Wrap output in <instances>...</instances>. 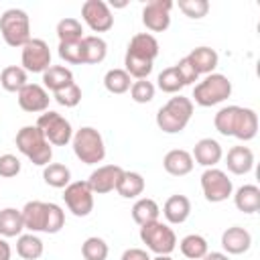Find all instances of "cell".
<instances>
[{
  "label": "cell",
  "instance_id": "6da1fadb",
  "mask_svg": "<svg viewBox=\"0 0 260 260\" xmlns=\"http://www.w3.org/2000/svg\"><path fill=\"white\" fill-rule=\"evenodd\" d=\"M213 126L223 136H234L248 142L258 134V114L252 108L225 106L215 114Z\"/></svg>",
  "mask_w": 260,
  "mask_h": 260
},
{
  "label": "cell",
  "instance_id": "7a4b0ae2",
  "mask_svg": "<svg viewBox=\"0 0 260 260\" xmlns=\"http://www.w3.org/2000/svg\"><path fill=\"white\" fill-rule=\"evenodd\" d=\"M191 116H193V102L179 93L171 98L156 112V126L167 134H179L189 124Z\"/></svg>",
  "mask_w": 260,
  "mask_h": 260
},
{
  "label": "cell",
  "instance_id": "3957f363",
  "mask_svg": "<svg viewBox=\"0 0 260 260\" xmlns=\"http://www.w3.org/2000/svg\"><path fill=\"white\" fill-rule=\"evenodd\" d=\"M16 148L37 167H47L53 158V148L37 126H22L16 132Z\"/></svg>",
  "mask_w": 260,
  "mask_h": 260
},
{
  "label": "cell",
  "instance_id": "277c9868",
  "mask_svg": "<svg viewBox=\"0 0 260 260\" xmlns=\"http://www.w3.org/2000/svg\"><path fill=\"white\" fill-rule=\"evenodd\" d=\"M73 152L75 156L85 162V165H98L104 160L106 156V144H104V138L102 134L93 128V126H81L73 138Z\"/></svg>",
  "mask_w": 260,
  "mask_h": 260
},
{
  "label": "cell",
  "instance_id": "5b68a950",
  "mask_svg": "<svg viewBox=\"0 0 260 260\" xmlns=\"http://www.w3.org/2000/svg\"><path fill=\"white\" fill-rule=\"evenodd\" d=\"M0 32L10 47H24L30 37V18L20 8H8L0 14Z\"/></svg>",
  "mask_w": 260,
  "mask_h": 260
},
{
  "label": "cell",
  "instance_id": "8992f818",
  "mask_svg": "<svg viewBox=\"0 0 260 260\" xmlns=\"http://www.w3.org/2000/svg\"><path fill=\"white\" fill-rule=\"evenodd\" d=\"M232 95V81L221 73H209L193 87V100L201 108H211Z\"/></svg>",
  "mask_w": 260,
  "mask_h": 260
},
{
  "label": "cell",
  "instance_id": "52a82bcc",
  "mask_svg": "<svg viewBox=\"0 0 260 260\" xmlns=\"http://www.w3.org/2000/svg\"><path fill=\"white\" fill-rule=\"evenodd\" d=\"M140 240L156 256H171V252L177 248V236L173 228L158 219L140 228Z\"/></svg>",
  "mask_w": 260,
  "mask_h": 260
},
{
  "label": "cell",
  "instance_id": "ba28073f",
  "mask_svg": "<svg viewBox=\"0 0 260 260\" xmlns=\"http://www.w3.org/2000/svg\"><path fill=\"white\" fill-rule=\"evenodd\" d=\"M35 126L43 132V136L53 146H65L73 138V128H71L69 120H65L59 112H53V110L43 112Z\"/></svg>",
  "mask_w": 260,
  "mask_h": 260
},
{
  "label": "cell",
  "instance_id": "9c48e42d",
  "mask_svg": "<svg viewBox=\"0 0 260 260\" xmlns=\"http://www.w3.org/2000/svg\"><path fill=\"white\" fill-rule=\"evenodd\" d=\"M201 189H203V197L209 203H221L232 195L234 185L232 179H228V175L221 169L211 167L205 169L201 175Z\"/></svg>",
  "mask_w": 260,
  "mask_h": 260
},
{
  "label": "cell",
  "instance_id": "30bf717a",
  "mask_svg": "<svg viewBox=\"0 0 260 260\" xmlns=\"http://www.w3.org/2000/svg\"><path fill=\"white\" fill-rule=\"evenodd\" d=\"M63 201L75 217H85L93 211V191L87 181H73L63 191Z\"/></svg>",
  "mask_w": 260,
  "mask_h": 260
},
{
  "label": "cell",
  "instance_id": "8fae6325",
  "mask_svg": "<svg viewBox=\"0 0 260 260\" xmlns=\"http://www.w3.org/2000/svg\"><path fill=\"white\" fill-rule=\"evenodd\" d=\"M22 69L30 73H45L51 67V51L43 39H30L22 47Z\"/></svg>",
  "mask_w": 260,
  "mask_h": 260
},
{
  "label": "cell",
  "instance_id": "7c38bea8",
  "mask_svg": "<svg viewBox=\"0 0 260 260\" xmlns=\"http://www.w3.org/2000/svg\"><path fill=\"white\" fill-rule=\"evenodd\" d=\"M81 16L93 32H108L114 26V16L104 0H85L81 4Z\"/></svg>",
  "mask_w": 260,
  "mask_h": 260
},
{
  "label": "cell",
  "instance_id": "4fadbf2b",
  "mask_svg": "<svg viewBox=\"0 0 260 260\" xmlns=\"http://www.w3.org/2000/svg\"><path fill=\"white\" fill-rule=\"evenodd\" d=\"M171 0H150L142 8V24L150 32H162L171 24Z\"/></svg>",
  "mask_w": 260,
  "mask_h": 260
},
{
  "label": "cell",
  "instance_id": "5bb4252c",
  "mask_svg": "<svg viewBox=\"0 0 260 260\" xmlns=\"http://www.w3.org/2000/svg\"><path fill=\"white\" fill-rule=\"evenodd\" d=\"M124 169L118 167V165H104V167H98L89 179H87V185L89 189L93 191V195H104V193H110L118 187L120 183V177H122Z\"/></svg>",
  "mask_w": 260,
  "mask_h": 260
},
{
  "label": "cell",
  "instance_id": "9a60e30c",
  "mask_svg": "<svg viewBox=\"0 0 260 260\" xmlns=\"http://www.w3.org/2000/svg\"><path fill=\"white\" fill-rule=\"evenodd\" d=\"M49 91L39 85V83H26L20 91H18V106L24 110V112H47L49 110Z\"/></svg>",
  "mask_w": 260,
  "mask_h": 260
},
{
  "label": "cell",
  "instance_id": "2e32d148",
  "mask_svg": "<svg viewBox=\"0 0 260 260\" xmlns=\"http://www.w3.org/2000/svg\"><path fill=\"white\" fill-rule=\"evenodd\" d=\"M158 53H160L158 41L150 32H138V35H134L130 39V43H128V49H126V55L128 57L150 61V63H154V59L158 57Z\"/></svg>",
  "mask_w": 260,
  "mask_h": 260
},
{
  "label": "cell",
  "instance_id": "e0dca14e",
  "mask_svg": "<svg viewBox=\"0 0 260 260\" xmlns=\"http://www.w3.org/2000/svg\"><path fill=\"white\" fill-rule=\"evenodd\" d=\"M191 156H193V162H197V165H201L205 169H211V167H215L221 160L223 150H221V144L217 140H213V138H201L193 146Z\"/></svg>",
  "mask_w": 260,
  "mask_h": 260
},
{
  "label": "cell",
  "instance_id": "ac0fdd59",
  "mask_svg": "<svg viewBox=\"0 0 260 260\" xmlns=\"http://www.w3.org/2000/svg\"><path fill=\"white\" fill-rule=\"evenodd\" d=\"M252 246V236L246 228L232 225L221 234V248L228 254H244Z\"/></svg>",
  "mask_w": 260,
  "mask_h": 260
},
{
  "label": "cell",
  "instance_id": "d6986e66",
  "mask_svg": "<svg viewBox=\"0 0 260 260\" xmlns=\"http://www.w3.org/2000/svg\"><path fill=\"white\" fill-rule=\"evenodd\" d=\"M193 156L189 150H183V148H173L165 154L162 158V167L169 175L173 177H183V175H189L193 171Z\"/></svg>",
  "mask_w": 260,
  "mask_h": 260
},
{
  "label": "cell",
  "instance_id": "ffe728a7",
  "mask_svg": "<svg viewBox=\"0 0 260 260\" xmlns=\"http://www.w3.org/2000/svg\"><path fill=\"white\" fill-rule=\"evenodd\" d=\"M189 213H191V201H189V197H185V195H181V193L171 195V197L165 201V205H162V215H165V219H167L169 223H175V225L187 221Z\"/></svg>",
  "mask_w": 260,
  "mask_h": 260
},
{
  "label": "cell",
  "instance_id": "44dd1931",
  "mask_svg": "<svg viewBox=\"0 0 260 260\" xmlns=\"http://www.w3.org/2000/svg\"><path fill=\"white\" fill-rule=\"evenodd\" d=\"M20 213H22L24 230H30V234L45 232V223H47V203L45 201H28L20 209Z\"/></svg>",
  "mask_w": 260,
  "mask_h": 260
},
{
  "label": "cell",
  "instance_id": "7402d4cb",
  "mask_svg": "<svg viewBox=\"0 0 260 260\" xmlns=\"http://www.w3.org/2000/svg\"><path fill=\"white\" fill-rule=\"evenodd\" d=\"M228 171L234 175H246L254 167V152L248 146H232L225 156Z\"/></svg>",
  "mask_w": 260,
  "mask_h": 260
},
{
  "label": "cell",
  "instance_id": "603a6c76",
  "mask_svg": "<svg viewBox=\"0 0 260 260\" xmlns=\"http://www.w3.org/2000/svg\"><path fill=\"white\" fill-rule=\"evenodd\" d=\"M81 49H83V63H87V65H98L108 55V43L98 35L83 37L81 39Z\"/></svg>",
  "mask_w": 260,
  "mask_h": 260
},
{
  "label": "cell",
  "instance_id": "cb8c5ba5",
  "mask_svg": "<svg viewBox=\"0 0 260 260\" xmlns=\"http://www.w3.org/2000/svg\"><path fill=\"white\" fill-rule=\"evenodd\" d=\"M187 59L193 63V67L199 75L201 73H205V75L213 73V69L217 67V61H219L215 49H211V47H197L187 55Z\"/></svg>",
  "mask_w": 260,
  "mask_h": 260
},
{
  "label": "cell",
  "instance_id": "d4e9b609",
  "mask_svg": "<svg viewBox=\"0 0 260 260\" xmlns=\"http://www.w3.org/2000/svg\"><path fill=\"white\" fill-rule=\"evenodd\" d=\"M24 230L22 213L16 207H4L0 209V236L2 238H16Z\"/></svg>",
  "mask_w": 260,
  "mask_h": 260
},
{
  "label": "cell",
  "instance_id": "484cf974",
  "mask_svg": "<svg viewBox=\"0 0 260 260\" xmlns=\"http://www.w3.org/2000/svg\"><path fill=\"white\" fill-rule=\"evenodd\" d=\"M234 203L242 213H256L260 209V189L256 185H242L234 195Z\"/></svg>",
  "mask_w": 260,
  "mask_h": 260
},
{
  "label": "cell",
  "instance_id": "4316f807",
  "mask_svg": "<svg viewBox=\"0 0 260 260\" xmlns=\"http://www.w3.org/2000/svg\"><path fill=\"white\" fill-rule=\"evenodd\" d=\"M158 215H160V207H158V203H156L154 199H150V197H142V199H138V201L132 205V219H134L140 228L146 225V223L156 221Z\"/></svg>",
  "mask_w": 260,
  "mask_h": 260
},
{
  "label": "cell",
  "instance_id": "83f0119b",
  "mask_svg": "<svg viewBox=\"0 0 260 260\" xmlns=\"http://www.w3.org/2000/svg\"><path fill=\"white\" fill-rule=\"evenodd\" d=\"M43 83L47 89H51L55 93V91L67 87L69 83H73V73H71V69H67L63 65H51L43 73Z\"/></svg>",
  "mask_w": 260,
  "mask_h": 260
},
{
  "label": "cell",
  "instance_id": "f1b7e54d",
  "mask_svg": "<svg viewBox=\"0 0 260 260\" xmlns=\"http://www.w3.org/2000/svg\"><path fill=\"white\" fill-rule=\"evenodd\" d=\"M116 191L124 199H134V197L142 195V191H144V179H142V175L140 173H134V171H124L122 177H120V183H118Z\"/></svg>",
  "mask_w": 260,
  "mask_h": 260
},
{
  "label": "cell",
  "instance_id": "f546056e",
  "mask_svg": "<svg viewBox=\"0 0 260 260\" xmlns=\"http://www.w3.org/2000/svg\"><path fill=\"white\" fill-rule=\"evenodd\" d=\"M43 240L35 234H20L16 240V254L24 260H37L43 256Z\"/></svg>",
  "mask_w": 260,
  "mask_h": 260
},
{
  "label": "cell",
  "instance_id": "4dcf8cb0",
  "mask_svg": "<svg viewBox=\"0 0 260 260\" xmlns=\"http://www.w3.org/2000/svg\"><path fill=\"white\" fill-rule=\"evenodd\" d=\"M26 83V71L20 65H8L0 73V85L10 93H18Z\"/></svg>",
  "mask_w": 260,
  "mask_h": 260
},
{
  "label": "cell",
  "instance_id": "1f68e13d",
  "mask_svg": "<svg viewBox=\"0 0 260 260\" xmlns=\"http://www.w3.org/2000/svg\"><path fill=\"white\" fill-rule=\"evenodd\" d=\"M43 179H45V183L49 187L65 189L71 183V171L65 165H61V162H49L43 169Z\"/></svg>",
  "mask_w": 260,
  "mask_h": 260
},
{
  "label": "cell",
  "instance_id": "d6a6232c",
  "mask_svg": "<svg viewBox=\"0 0 260 260\" xmlns=\"http://www.w3.org/2000/svg\"><path fill=\"white\" fill-rule=\"evenodd\" d=\"M181 248V254L185 258H191V260H201L207 252H209V246H207V240L199 234H189L181 240L179 244Z\"/></svg>",
  "mask_w": 260,
  "mask_h": 260
},
{
  "label": "cell",
  "instance_id": "836d02e7",
  "mask_svg": "<svg viewBox=\"0 0 260 260\" xmlns=\"http://www.w3.org/2000/svg\"><path fill=\"white\" fill-rule=\"evenodd\" d=\"M104 85H106V89H108L110 93L120 95V93H126V91L130 89L132 77H130L124 69L116 67V69H110V71L104 75Z\"/></svg>",
  "mask_w": 260,
  "mask_h": 260
},
{
  "label": "cell",
  "instance_id": "e575fe53",
  "mask_svg": "<svg viewBox=\"0 0 260 260\" xmlns=\"http://www.w3.org/2000/svg\"><path fill=\"white\" fill-rule=\"evenodd\" d=\"M57 37H59V43H75V41H81L83 39V26L77 18H61L57 22Z\"/></svg>",
  "mask_w": 260,
  "mask_h": 260
},
{
  "label": "cell",
  "instance_id": "d590c367",
  "mask_svg": "<svg viewBox=\"0 0 260 260\" xmlns=\"http://www.w3.org/2000/svg\"><path fill=\"white\" fill-rule=\"evenodd\" d=\"M108 244L104 238L91 236L81 244V256L85 260H106L108 258Z\"/></svg>",
  "mask_w": 260,
  "mask_h": 260
},
{
  "label": "cell",
  "instance_id": "8d00e7d4",
  "mask_svg": "<svg viewBox=\"0 0 260 260\" xmlns=\"http://www.w3.org/2000/svg\"><path fill=\"white\" fill-rule=\"evenodd\" d=\"M156 85H158V89L165 91V93H179V91L185 87L183 81H181V77H179V73H177V69H175V65H173V67H167V69H162V71L158 73Z\"/></svg>",
  "mask_w": 260,
  "mask_h": 260
},
{
  "label": "cell",
  "instance_id": "74e56055",
  "mask_svg": "<svg viewBox=\"0 0 260 260\" xmlns=\"http://www.w3.org/2000/svg\"><path fill=\"white\" fill-rule=\"evenodd\" d=\"M130 98L136 104H148L154 98V85L148 79H136L130 85Z\"/></svg>",
  "mask_w": 260,
  "mask_h": 260
},
{
  "label": "cell",
  "instance_id": "f35d334b",
  "mask_svg": "<svg viewBox=\"0 0 260 260\" xmlns=\"http://www.w3.org/2000/svg\"><path fill=\"white\" fill-rule=\"evenodd\" d=\"M53 98H55V102H57L59 106L75 108V106L81 102V87L73 81V83H69L67 87H63V89L55 91V93H53Z\"/></svg>",
  "mask_w": 260,
  "mask_h": 260
},
{
  "label": "cell",
  "instance_id": "ab89813d",
  "mask_svg": "<svg viewBox=\"0 0 260 260\" xmlns=\"http://www.w3.org/2000/svg\"><path fill=\"white\" fill-rule=\"evenodd\" d=\"M65 225V211L57 203H47V223L45 234H57Z\"/></svg>",
  "mask_w": 260,
  "mask_h": 260
},
{
  "label": "cell",
  "instance_id": "60d3db41",
  "mask_svg": "<svg viewBox=\"0 0 260 260\" xmlns=\"http://www.w3.org/2000/svg\"><path fill=\"white\" fill-rule=\"evenodd\" d=\"M177 6L185 16L195 18V20L207 16V12H209V2L207 0H179Z\"/></svg>",
  "mask_w": 260,
  "mask_h": 260
},
{
  "label": "cell",
  "instance_id": "b9f144b4",
  "mask_svg": "<svg viewBox=\"0 0 260 260\" xmlns=\"http://www.w3.org/2000/svg\"><path fill=\"white\" fill-rule=\"evenodd\" d=\"M59 57L71 65H83V49L81 41L75 43H59Z\"/></svg>",
  "mask_w": 260,
  "mask_h": 260
},
{
  "label": "cell",
  "instance_id": "7bdbcfd3",
  "mask_svg": "<svg viewBox=\"0 0 260 260\" xmlns=\"http://www.w3.org/2000/svg\"><path fill=\"white\" fill-rule=\"evenodd\" d=\"M175 69H177V73H179V77H181L183 85H191V83H195V81H197V77H199V73L195 71L193 63H191L187 57H183V59L175 65Z\"/></svg>",
  "mask_w": 260,
  "mask_h": 260
},
{
  "label": "cell",
  "instance_id": "ee69618b",
  "mask_svg": "<svg viewBox=\"0 0 260 260\" xmlns=\"http://www.w3.org/2000/svg\"><path fill=\"white\" fill-rule=\"evenodd\" d=\"M20 173V160L14 154H2L0 156V177L10 179Z\"/></svg>",
  "mask_w": 260,
  "mask_h": 260
},
{
  "label": "cell",
  "instance_id": "f6af8a7d",
  "mask_svg": "<svg viewBox=\"0 0 260 260\" xmlns=\"http://www.w3.org/2000/svg\"><path fill=\"white\" fill-rule=\"evenodd\" d=\"M120 260H150V256L142 248H128V250H124Z\"/></svg>",
  "mask_w": 260,
  "mask_h": 260
},
{
  "label": "cell",
  "instance_id": "bcb514c9",
  "mask_svg": "<svg viewBox=\"0 0 260 260\" xmlns=\"http://www.w3.org/2000/svg\"><path fill=\"white\" fill-rule=\"evenodd\" d=\"M10 256H12L10 244L4 238H0V260H10Z\"/></svg>",
  "mask_w": 260,
  "mask_h": 260
},
{
  "label": "cell",
  "instance_id": "7dc6e473",
  "mask_svg": "<svg viewBox=\"0 0 260 260\" xmlns=\"http://www.w3.org/2000/svg\"><path fill=\"white\" fill-rule=\"evenodd\" d=\"M201 260H230V258H228V254H223V252H207Z\"/></svg>",
  "mask_w": 260,
  "mask_h": 260
},
{
  "label": "cell",
  "instance_id": "c3c4849f",
  "mask_svg": "<svg viewBox=\"0 0 260 260\" xmlns=\"http://www.w3.org/2000/svg\"><path fill=\"white\" fill-rule=\"evenodd\" d=\"M150 260H173L171 256H154V258H150Z\"/></svg>",
  "mask_w": 260,
  "mask_h": 260
},
{
  "label": "cell",
  "instance_id": "681fc988",
  "mask_svg": "<svg viewBox=\"0 0 260 260\" xmlns=\"http://www.w3.org/2000/svg\"><path fill=\"white\" fill-rule=\"evenodd\" d=\"M112 6H118V8H124V6H126V2H114V0H112Z\"/></svg>",
  "mask_w": 260,
  "mask_h": 260
}]
</instances>
